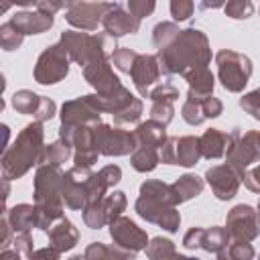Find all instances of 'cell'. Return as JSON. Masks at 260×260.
I'll return each instance as SVG.
<instances>
[{
	"label": "cell",
	"instance_id": "1",
	"mask_svg": "<svg viewBox=\"0 0 260 260\" xmlns=\"http://www.w3.org/2000/svg\"><path fill=\"white\" fill-rule=\"evenodd\" d=\"M160 71L167 75H185L191 69L207 67L211 61L209 41L199 28H185L165 49L156 53Z\"/></svg>",
	"mask_w": 260,
	"mask_h": 260
},
{
	"label": "cell",
	"instance_id": "2",
	"mask_svg": "<svg viewBox=\"0 0 260 260\" xmlns=\"http://www.w3.org/2000/svg\"><path fill=\"white\" fill-rule=\"evenodd\" d=\"M45 130L41 122L26 124L16 140L2 152V179L12 181L26 175L35 165H41L45 150Z\"/></svg>",
	"mask_w": 260,
	"mask_h": 260
},
{
	"label": "cell",
	"instance_id": "3",
	"mask_svg": "<svg viewBox=\"0 0 260 260\" xmlns=\"http://www.w3.org/2000/svg\"><path fill=\"white\" fill-rule=\"evenodd\" d=\"M136 213L150 221L156 223L158 228L175 234L181 225V215L177 211V203L171 191V185L158 179H148L140 185V195L134 203Z\"/></svg>",
	"mask_w": 260,
	"mask_h": 260
},
{
	"label": "cell",
	"instance_id": "4",
	"mask_svg": "<svg viewBox=\"0 0 260 260\" xmlns=\"http://www.w3.org/2000/svg\"><path fill=\"white\" fill-rule=\"evenodd\" d=\"M63 173L59 167L39 165L35 175V209H37V228L49 232L55 221L63 215V195H61Z\"/></svg>",
	"mask_w": 260,
	"mask_h": 260
},
{
	"label": "cell",
	"instance_id": "5",
	"mask_svg": "<svg viewBox=\"0 0 260 260\" xmlns=\"http://www.w3.org/2000/svg\"><path fill=\"white\" fill-rule=\"evenodd\" d=\"M63 49L67 51L69 59L75 61L81 69L91 63L93 59L100 57H108V49L110 45V37L108 35H89V32H81V30H65L61 32V41Z\"/></svg>",
	"mask_w": 260,
	"mask_h": 260
},
{
	"label": "cell",
	"instance_id": "6",
	"mask_svg": "<svg viewBox=\"0 0 260 260\" xmlns=\"http://www.w3.org/2000/svg\"><path fill=\"white\" fill-rule=\"evenodd\" d=\"M215 63H217V77H219L223 89H228L232 93H240L252 75L250 57H246L238 51H232V49H221L215 55Z\"/></svg>",
	"mask_w": 260,
	"mask_h": 260
},
{
	"label": "cell",
	"instance_id": "7",
	"mask_svg": "<svg viewBox=\"0 0 260 260\" xmlns=\"http://www.w3.org/2000/svg\"><path fill=\"white\" fill-rule=\"evenodd\" d=\"M225 160L242 179L244 173L252 169V165L260 162V130H248L244 134L238 132L225 152Z\"/></svg>",
	"mask_w": 260,
	"mask_h": 260
},
{
	"label": "cell",
	"instance_id": "8",
	"mask_svg": "<svg viewBox=\"0 0 260 260\" xmlns=\"http://www.w3.org/2000/svg\"><path fill=\"white\" fill-rule=\"evenodd\" d=\"M69 73V55L61 43L47 47L35 65V81L41 85H53L65 79Z\"/></svg>",
	"mask_w": 260,
	"mask_h": 260
},
{
	"label": "cell",
	"instance_id": "9",
	"mask_svg": "<svg viewBox=\"0 0 260 260\" xmlns=\"http://www.w3.org/2000/svg\"><path fill=\"white\" fill-rule=\"evenodd\" d=\"M95 146L100 150V154L104 156H124V154H132L138 146L134 132L122 130V128H114L110 124H98L95 126Z\"/></svg>",
	"mask_w": 260,
	"mask_h": 260
},
{
	"label": "cell",
	"instance_id": "10",
	"mask_svg": "<svg viewBox=\"0 0 260 260\" xmlns=\"http://www.w3.org/2000/svg\"><path fill=\"white\" fill-rule=\"evenodd\" d=\"M116 2H67L65 20L81 30H95Z\"/></svg>",
	"mask_w": 260,
	"mask_h": 260
},
{
	"label": "cell",
	"instance_id": "11",
	"mask_svg": "<svg viewBox=\"0 0 260 260\" xmlns=\"http://www.w3.org/2000/svg\"><path fill=\"white\" fill-rule=\"evenodd\" d=\"M225 228L232 236V240L252 242L260 236V211L252 205H236L225 215Z\"/></svg>",
	"mask_w": 260,
	"mask_h": 260
},
{
	"label": "cell",
	"instance_id": "12",
	"mask_svg": "<svg viewBox=\"0 0 260 260\" xmlns=\"http://www.w3.org/2000/svg\"><path fill=\"white\" fill-rule=\"evenodd\" d=\"M201 158L199 138L197 136H171L160 148V162L179 165V167H195Z\"/></svg>",
	"mask_w": 260,
	"mask_h": 260
},
{
	"label": "cell",
	"instance_id": "13",
	"mask_svg": "<svg viewBox=\"0 0 260 260\" xmlns=\"http://www.w3.org/2000/svg\"><path fill=\"white\" fill-rule=\"evenodd\" d=\"M100 114L89 95H79L75 100H69L63 104L61 108V126L59 130H71V128H79V126H95L102 124L100 122Z\"/></svg>",
	"mask_w": 260,
	"mask_h": 260
},
{
	"label": "cell",
	"instance_id": "14",
	"mask_svg": "<svg viewBox=\"0 0 260 260\" xmlns=\"http://www.w3.org/2000/svg\"><path fill=\"white\" fill-rule=\"evenodd\" d=\"M232 242V236L228 232V228H219V225H213V228H191L185 236H183V246L187 250H205V252H213L217 254L221 248H225L228 244Z\"/></svg>",
	"mask_w": 260,
	"mask_h": 260
},
{
	"label": "cell",
	"instance_id": "15",
	"mask_svg": "<svg viewBox=\"0 0 260 260\" xmlns=\"http://www.w3.org/2000/svg\"><path fill=\"white\" fill-rule=\"evenodd\" d=\"M83 77L95 89L98 95H110L122 87V81L114 73L112 61L108 57H100V59H93L91 63H87L83 67Z\"/></svg>",
	"mask_w": 260,
	"mask_h": 260
},
{
	"label": "cell",
	"instance_id": "16",
	"mask_svg": "<svg viewBox=\"0 0 260 260\" xmlns=\"http://www.w3.org/2000/svg\"><path fill=\"white\" fill-rule=\"evenodd\" d=\"M91 177L89 169H69L61 179V195L69 209H83L87 203V181Z\"/></svg>",
	"mask_w": 260,
	"mask_h": 260
},
{
	"label": "cell",
	"instance_id": "17",
	"mask_svg": "<svg viewBox=\"0 0 260 260\" xmlns=\"http://www.w3.org/2000/svg\"><path fill=\"white\" fill-rule=\"evenodd\" d=\"M223 112V104L213 95H197L193 91L187 93V100L181 108V116L187 124L199 126L209 118H217Z\"/></svg>",
	"mask_w": 260,
	"mask_h": 260
},
{
	"label": "cell",
	"instance_id": "18",
	"mask_svg": "<svg viewBox=\"0 0 260 260\" xmlns=\"http://www.w3.org/2000/svg\"><path fill=\"white\" fill-rule=\"evenodd\" d=\"M110 236L118 248L134 252V254L140 250H146V246H148L146 232L140 230L130 217H124V215H120L118 219H114L110 223Z\"/></svg>",
	"mask_w": 260,
	"mask_h": 260
},
{
	"label": "cell",
	"instance_id": "19",
	"mask_svg": "<svg viewBox=\"0 0 260 260\" xmlns=\"http://www.w3.org/2000/svg\"><path fill=\"white\" fill-rule=\"evenodd\" d=\"M160 63H158V57L156 55H146V53H140L132 71H130V77H132V83L134 87L138 89V93L142 98H148L152 87H156L160 81Z\"/></svg>",
	"mask_w": 260,
	"mask_h": 260
},
{
	"label": "cell",
	"instance_id": "20",
	"mask_svg": "<svg viewBox=\"0 0 260 260\" xmlns=\"http://www.w3.org/2000/svg\"><path fill=\"white\" fill-rule=\"evenodd\" d=\"M205 181L207 185L211 187L213 195L219 199V201H228L232 199L238 189H240V175L225 162V165H215V167H209L205 171Z\"/></svg>",
	"mask_w": 260,
	"mask_h": 260
},
{
	"label": "cell",
	"instance_id": "21",
	"mask_svg": "<svg viewBox=\"0 0 260 260\" xmlns=\"http://www.w3.org/2000/svg\"><path fill=\"white\" fill-rule=\"evenodd\" d=\"M102 26H104V30H106V35H108L110 39H120V37H124V35H134V32H138L140 20H138L130 10H126L122 4L116 2V6L104 16Z\"/></svg>",
	"mask_w": 260,
	"mask_h": 260
},
{
	"label": "cell",
	"instance_id": "22",
	"mask_svg": "<svg viewBox=\"0 0 260 260\" xmlns=\"http://www.w3.org/2000/svg\"><path fill=\"white\" fill-rule=\"evenodd\" d=\"M240 128H234L230 134L221 132L219 128H209L199 136V148H201V156L203 158H221L225 156L228 148L232 146L234 138L238 136Z\"/></svg>",
	"mask_w": 260,
	"mask_h": 260
},
{
	"label": "cell",
	"instance_id": "23",
	"mask_svg": "<svg viewBox=\"0 0 260 260\" xmlns=\"http://www.w3.org/2000/svg\"><path fill=\"white\" fill-rule=\"evenodd\" d=\"M10 22L26 37V35H41L45 30H49L53 26V16L51 14H45L41 10H20V12H14L10 16Z\"/></svg>",
	"mask_w": 260,
	"mask_h": 260
},
{
	"label": "cell",
	"instance_id": "24",
	"mask_svg": "<svg viewBox=\"0 0 260 260\" xmlns=\"http://www.w3.org/2000/svg\"><path fill=\"white\" fill-rule=\"evenodd\" d=\"M47 236H49V246L59 250L61 254L73 250L79 242V230L67 217H61L59 221H55L53 228L47 232Z\"/></svg>",
	"mask_w": 260,
	"mask_h": 260
},
{
	"label": "cell",
	"instance_id": "25",
	"mask_svg": "<svg viewBox=\"0 0 260 260\" xmlns=\"http://www.w3.org/2000/svg\"><path fill=\"white\" fill-rule=\"evenodd\" d=\"M14 234H30V228H37V209L28 203H18L10 209H4V213Z\"/></svg>",
	"mask_w": 260,
	"mask_h": 260
},
{
	"label": "cell",
	"instance_id": "26",
	"mask_svg": "<svg viewBox=\"0 0 260 260\" xmlns=\"http://www.w3.org/2000/svg\"><path fill=\"white\" fill-rule=\"evenodd\" d=\"M205 187V181L193 173H187L183 177H179L175 183H171V191H173V197H175V203H185L197 195H201Z\"/></svg>",
	"mask_w": 260,
	"mask_h": 260
},
{
	"label": "cell",
	"instance_id": "27",
	"mask_svg": "<svg viewBox=\"0 0 260 260\" xmlns=\"http://www.w3.org/2000/svg\"><path fill=\"white\" fill-rule=\"evenodd\" d=\"M167 126L154 122V120H148V122H142L136 126L134 130V136H136V142L138 144H146V146H154V148H162V144L167 142Z\"/></svg>",
	"mask_w": 260,
	"mask_h": 260
},
{
	"label": "cell",
	"instance_id": "28",
	"mask_svg": "<svg viewBox=\"0 0 260 260\" xmlns=\"http://www.w3.org/2000/svg\"><path fill=\"white\" fill-rule=\"evenodd\" d=\"M185 81L189 83V91L197 93V95H211L213 93V85H215V77L209 71V67H197L187 71Z\"/></svg>",
	"mask_w": 260,
	"mask_h": 260
},
{
	"label": "cell",
	"instance_id": "29",
	"mask_svg": "<svg viewBox=\"0 0 260 260\" xmlns=\"http://www.w3.org/2000/svg\"><path fill=\"white\" fill-rule=\"evenodd\" d=\"M85 260H136L134 252L122 250L118 246H106L102 242H91L85 252H83Z\"/></svg>",
	"mask_w": 260,
	"mask_h": 260
},
{
	"label": "cell",
	"instance_id": "30",
	"mask_svg": "<svg viewBox=\"0 0 260 260\" xmlns=\"http://www.w3.org/2000/svg\"><path fill=\"white\" fill-rule=\"evenodd\" d=\"M130 162H132L134 171H138V173H150L160 162V150L154 148V146L138 144L136 150L130 154Z\"/></svg>",
	"mask_w": 260,
	"mask_h": 260
},
{
	"label": "cell",
	"instance_id": "31",
	"mask_svg": "<svg viewBox=\"0 0 260 260\" xmlns=\"http://www.w3.org/2000/svg\"><path fill=\"white\" fill-rule=\"evenodd\" d=\"M10 102H12V108H14L18 114L37 116V114H39V108H41V102H43V95H37V93L30 91V89H18V91L12 93Z\"/></svg>",
	"mask_w": 260,
	"mask_h": 260
},
{
	"label": "cell",
	"instance_id": "32",
	"mask_svg": "<svg viewBox=\"0 0 260 260\" xmlns=\"http://www.w3.org/2000/svg\"><path fill=\"white\" fill-rule=\"evenodd\" d=\"M71 144H67L65 140H55L51 144L45 146L43 150V158H41V165H51V167H61V162H65L73 152H71Z\"/></svg>",
	"mask_w": 260,
	"mask_h": 260
},
{
	"label": "cell",
	"instance_id": "33",
	"mask_svg": "<svg viewBox=\"0 0 260 260\" xmlns=\"http://www.w3.org/2000/svg\"><path fill=\"white\" fill-rule=\"evenodd\" d=\"M254 246L250 242L232 240L225 248H221L215 256L217 260H254Z\"/></svg>",
	"mask_w": 260,
	"mask_h": 260
},
{
	"label": "cell",
	"instance_id": "34",
	"mask_svg": "<svg viewBox=\"0 0 260 260\" xmlns=\"http://www.w3.org/2000/svg\"><path fill=\"white\" fill-rule=\"evenodd\" d=\"M146 256L148 260H175L177 258V248L171 240L167 238H152L146 246Z\"/></svg>",
	"mask_w": 260,
	"mask_h": 260
},
{
	"label": "cell",
	"instance_id": "35",
	"mask_svg": "<svg viewBox=\"0 0 260 260\" xmlns=\"http://www.w3.org/2000/svg\"><path fill=\"white\" fill-rule=\"evenodd\" d=\"M179 26L175 22H158L154 28H152V43L154 47L160 51L165 47H169L177 37H179Z\"/></svg>",
	"mask_w": 260,
	"mask_h": 260
},
{
	"label": "cell",
	"instance_id": "36",
	"mask_svg": "<svg viewBox=\"0 0 260 260\" xmlns=\"http://www.w3.org/2000/svg\"><path fill=\"white\" fill-rule=\"evenodd\" d=\"M138 55H140V53H136V51L130 49V47H116L114 53H112V57H110V61H112V65H114L118 71L130 73L132 67H134V63H136V59H138Z\"/></svg>",
	"mask_w": 260,
	"mask_h": 260
},
{
	"label": "cell",
	"instance_id": "37",
	"mask_svg": "<svg viewBox=\"0 0 260 260\" xmlns=\"http://www.w3.org/2000/svg\"><path fill=\"white\" fill-rule=\"evenodd\" d=\"M126 193L124 191H114L110 195L104 197V211L108 217V223H112L114 219H118L122 215V211L126 209Z\"/></svg>",
	"mask_w": 260,
	"mask_h": 260
},
{
	"label": "cell",
	"instance_id": "38",
	"mask_svg": "<svg viewBox=\"0 0 260 260\" xmlns=\"http://www.w3.org/2000/svg\"><path fill=\"white\" fill-rule=\"evenodd\" d=\"M22 41H24V35L8 20V22H4V24H0V47L4 49V51H14V49H18L20 45H22Z\"/></svg>",
	"mask_w": 260,
	"mask_h": 260
},
{
	"label": "cell",
	"instance_id": "39",
	"mask_svg": "<svg viewBox=\"0 0 260 260\" xmlns=\"http://www.w3.org/2000/svg\"><path fill=\"white\" fill-rule=\"evenodd\" d=\"M223 12L230 18H236V20L250 18L254 14V4L250 0H232V2L223 4Z\"/></svg>",
	"mask_w": 260,
	"mask_h": 260
},
{
	"label": "cell",
	"instance_id": "40",
	"mask_svg": "<svg viewBox=\"0 0 260 260\" xmlns=\"http://www.w3.org/2000/svg\"><path fill=\"white\" fill-rule=\"evenodd\" d=\"M148 98L152 100V104H156V102L175 104L179 100V89L173 83H158L156 87H152V91H150Z\"/></svg>",
	"mask_w": 260,
	"mask_h": 260
},
{
	"label": "cell",
	"instance_id": "41",
	"mask_svg": "<svg viewBox=\"0 0 260 260\" xmlns=\"http://www.w3.org/2000/svg\"><path fill=\"white\" fill-rule=\"evenodd\" d=\"M173 116H175L173 104L156 102V104H152V108H150V120H154V122H158V124H162V126H169L171 120H173Z\"/></svg>",
	"mask_w": 260,
	"mask_h": 260
},
{
	"label": "cell",
	"instance_id": "42",
	"mask_svg": "<svg viewBox=\"0 0 260 260\" xmlns=\"http://www.w3.org/2000/svg\"><path fill=\"white\" fill-rule=\"evenodd\" d=\"M240 108L254 120H260V87L240 98Z\"/></svg>",
	"mask_w": 260,
	"mask_h": 260
},
{
	"label": "cell",
	"instance_id": "43",
	"mask_svg": "<svg viewBox=\"0 0 260 260\" xmlns=\"http://www.w3.org/2000/svg\"><path fill=\"white\" fill-rule=\"evenodd\" d=\"M128 10L138 18V20H142L144 16H150L152 12H154V8H156V4L152 2V0H128Z\"/></svg>",
	"mask_w": 260,
	"mask_h": 260
},
{
	"label": "cell",
	"instance_id": "44",
	"mask_svg": "<svg viewBox=\"0 0 260 260\" xmlns=\"http://www.w3.org/2000/svg\"><path fill=\"white\" fill-rule=\"evenodd\" d=\"M195 10V4L191 0H173L171 2V14L175 20H187Z\"/></svg>",
	"mask_w": 260,
	"mask_h": 260
},
{
	"label": "cell",
	"instance_id": "45",
	"mask_svg": "<svg viewBox=\"0 0 260 260\" xmlns=\"http://www.w3.org/2000/svg\"><path fill=\"white\" fill-rule=\"evenodd\" d=\"M12 246H14L16 252H20V254L26 256V258L35 252V250H32V238H30V234H14Z\"/></svg>",
	"mask_w": 260,
	"mask_h": 260
},
{
	"label": "cell",
	"instance_id": "46",
	"mask_svg": "<svg viewBox=\"0 0 260 260\" xmlns=\"http://www.w3.org/2000/svg\"><path fill=\"white\" fill-rule=\"evenodd\" d=\"M242 183H244L250 191L260 193V165L248 169V171L244 173V177H242Z\"/></svg>",
	"mask_w": 260,
	"mask_h": 260
},
{
	"label": "cell",
	"instance_id": "47",
	"mask_svg": "<svg viewBox=\"0 0 260 260\" xmlns=\"http://www.w3.org/2000/svg\"><path fill=\"white\" fill-rule=\"evenodd\" d=\"M55 112H57V106H55V102L51 100V98H45L43 95V102H41V108H39V114L35 116V122H45V120H51L53 116H55Z\"/></svg>",
	"mask_w": 260,
	"mask_h": 260
},
{
	"label": "cell",
	"instance_id": "48",
	"mask_svg": "<svg viewBox=\"0 0 260 260\" xmlns=\"http://www.w3.org/2000/svg\"><path fill=\"white\" fill-rule=\"evenodd\" d=\"M98 173L102 175V179L106 181V185H108V187H114V185L122 179V169H120L118 165H106V167H104V169H100Z\"/></svg>",
	"mask_w": 260,
	"mask_h": 260
},
{
	"label": "cell",
	"instance_id": "49",
	"mask_svg": "<svg viewBox=\"0 0 260 260\" xmlns=\"http://www.w3.org/2000/svg\"><path fill=\"white\" fill-rule=\"evenodd\" d=\"M59 256H61L59 250L47 246V248H39V250H35L26 260H59Z\"/></svg>",
	"mask_w": 260,
	"mask_h": 260
},
{
	"label": "cell",
	"instance_id": "50",
	"mask_svg": "<svg viewBox=\"0 0 260 260\" xmlns=\"http://www.w3.org/2000/svg\"><path fill=\"white\" fill-rule=\"evenodd\" d=\"M65 4H67V2H45V0H43V2H35V8L41 10V12H45V14L55 16L57 10L65 8Z\"/></svg>",
	"mask_w": 260,
	"mask_h": 260
},
{
	"label": "cell",
	"instance_id": "51",
	"mask_svg": "<svg viewBox=\"0 0 260 260\" xmlns=\"http://www.w3.org/2000/svg\"><path fill=\"white\" fill-rule=\"evenodd\" d=\"M0 260H22V254L16 250H2Z\"/></svg>",
	"mask_w": 260,
	"mask_h": 260
},
{
	"label": "cell",
	"instance_id": "52",
	"mask_svg": "<svg viewBox=\"0 0 260 260\" xmlns=\"http://www.w3.org/2000/svg\"><path fill=\"white\" fill-rule=\"evenodd\" d=\"M175 260H199V258H191V256H183V254H177Z\"/></svg>",
	"mask_w": 260,
	"mask_h": 260
},
{
	"label": "cell",
	"instance_id": "53",
	"mask_svg": "<svg viewBox=\"0 0 260 260\" xmlns=\"http://www.w3.org/2000/svg\"><path fill=\"white\" fill-rule=\"evenodd\" d=\"M69 260H85V256H81V254H77V256H71Z\"/></svg>",
	"mask_w": 260,
	"mask_h": 260
},
{
	"label": "cell",
	"instance_id": "54",
	"mask_svg": "<svg viewBox=\"0 0 260 260\" xmlns=\"http://www.w3.org/2000/svg\"><path fill=\"white\" fill-rule=\"evenodd\" d=\"M258 211H260V201H258Z\"/></svg>",
	"mask_w": 260,
	"mask_h": 260
},
{
	"label": "cell",
	"instance_id": "55",
	"mask_svg": "<svg viewBox=\"0 0 260 260\" xmlns=\"http://www.w3.org/2000/svg\"><path fill=\"white\" fill-rule=\"evenodd\" d=\"M258 260H260V256H258Z\"/></svg>",
	"mask_w": 260,
	"mask_h": 260
}]
</instances>
